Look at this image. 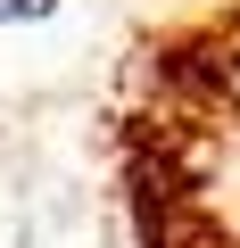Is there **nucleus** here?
<instances>
[{
    "mask_svg": "<svg viewBox=\"0 0 240 248\" xmlns=\"http://www.w3.org/2000/svg\"><path fill=\"white\" fill-rule=\"evenodd\" d=\"M58 0H0V25H33V17H50Z\"/></svg>",
    "mask_w": 240,
    "mask_h": 248,
    "instance_id": "1",
    "label": "nucleus"
}]
</instances>
